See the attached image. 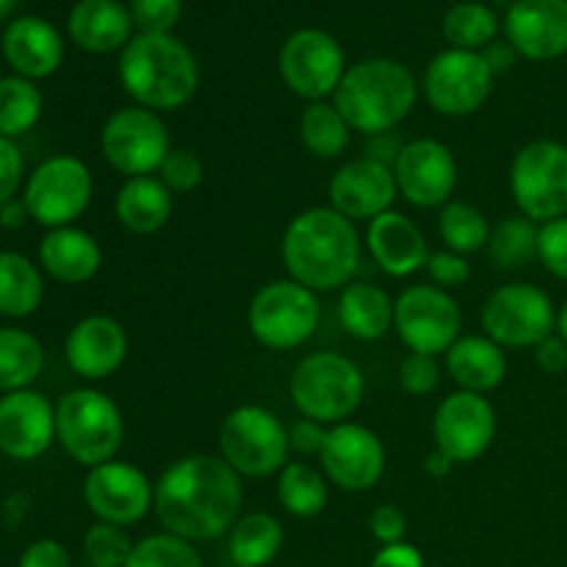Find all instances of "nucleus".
I'll use <instances>...</instances> for the list:
<instances>
[{"label":"nucleus","mask_w":567,"mask_h":567,"mask_svg":"<svg viewBox=\"0 0 567 567\" xmlns=\"http://www.w3.org/2000/svg\"><path fill=\"white\" fill-rule=\"evenodd\" d=\"M349 138H352V127L332 100L305 105L302 116H299V142L313 158H341L349 147Z\"/></svg>","instance_id":"nucleus-34"},{"label":"nucleus","mask_w":567,"mask_h":567,"mask_svg":"<svg viewBox=\"0 0 567 567\" xmlns=\"http://www.w3.org/2000/svg\"><path fill=\"white\" fill-rule=\"evenodd\" d=\"M537 241H540V225L526 216H507L498 221L487 238V255L493 266L502 271L524 269L532 258H537Z\"/></svg>","instance_id":"nucleus-37"},{"label":"nucleus","mask_w":567,"mask_h":567,"mask_svg":"<svg viewBox=\"0 0 567 567\" xmlns=\"http://www.w3.org/2000/svg\"><path fill=\"white\" fill-rule=\"evenodd\" d=\"M288 391L302 419L336 426L358 413L365 396V377L347 354L313 352L291 371Z\"/></svg>","instance_id":"nucleus-6"},{"label":"nucleus","mask_w":567,"mask_h":567,"mask_svg":"<svg viewBox=\"0 0 567 567\" xmlns=\"http://www.w3.org/2000/svg\"><path fill=\"white\" fill-rule=\"evenodd\" d=\"M393 327L410 352L437 358L463 336V308L443 288L410 286L396 297Z\"/></svg>","instance_id":"nucleus-13"},{"label":"nucleus","mask_w":567,"mask_h":567,"mask_svg":"<svg viewBox=\"0 0 567 567\" xmlns=\"http://www.w3.org/2000/svg\"><path fill=\"white\" fill-rule=\"evenodd\" d=\"M399 385L410 396H432L441 388V363H437V358L410 352L399 363Z\"/></svg>","instance_id":"nucleus-44"},{"label":"nucleus","mask_w":567,"mask_h":567,"mask_svg":"<svg viewBox=\"0 0 567 567\" xmlns=\"http://www.w3.org/2000/svg\"><path fill=\"white\" fill-rule=\"evenodd\" d=\"M402 147H404V144L399 142V138H393V131L391 133H380V136H369V144H365V158L380 161V164L391 166V169H393V164H396Z\"/></svg>","instance_id":"nucleus-53"},{"label":"nucleus","mask_w":567,"mask_h":567,"mask_svg":"<svg viewBox=\"0 0 567 567\" xmlns=\"http://www.w3.org/2000/svg\"><path fill=\"white\" fill-rule=\"evenodd\" d=\"M25 219H31V216H28V208L22 199L14 197L11 203L0 205V227L3 230H20L25 225Z\"/></svg>","instance_id":"nucleus-55"},{"label":"nucleus","mask_w":567,"mask_h":567,"mask_svg":"<svg viewBox=\"0 0 567 567\" xmlns=\"http://www.w3.org/2000/svg\"><path fill=\"white\" fill-rule=\"evenodd\" d=\"M288 430L271 410L241 404L230 410L219 426V457L247 480L280 474L291 460Z\"/></svg>","instance_id":"nucleus-7"},{"label":"nucleus","mask_w":567,"mask_h":567,"mask_svg":"<svg viewBox=\"0 0 567 567\" xmlns=\"http://www.w3.org/2000/svg\"><path fill=\"white\" fill-rule=\"evenodd\" d=\"M17 567H72L70 551L61 546L53 537H42V540H33L31 546L22 551Z\"/></svg>","instance_id":"nucleus-49"},{"label":"nucleus","mask_w":567,"mask_h":567,"mask_svg":"<svg viewBox=\"0 0 567 567\" xmlns=\"http://www.w3.org/2000/svg\"><path fill=\"white\" fill-rule=\"evenodd\" d=\"M0 50L14 75L28 78V81L50 78L64 61V39L59 28L33 14L9 22L0 39Z\"/></svg>","instance_id":"nucleus-25"},{"label":"nucleus","mask_w":567,"mask_h":567,"mask_svg":"<svg viewBox=\"0 0 567 567\" xmlns=\"http://www.w3.org/2000/svg\"><path fill=\"white\" fill-rule=\"evenodd\" d=\"M432 441L454 465L476 463L496 441V410L491 399L471 391L449 393L432 419Z\"/></svg>","instance_id":"nucleus-17"},{"label":"nucleus","mask_w":567,"mask_h":567,"mask_svg":"<svg viewBox=\"0 0 567 567\" xmlns=\"http://www.w3.org/2000/svg\"><path fill=\"white\" fill-rule=\"evenodd\" d=\"M127 349V330L114 319V316L94 313L78 321L64 341L66 365L75 371L81 380L100 382L109 380L111 374L125 365Z\"/></svg>","instance_id":"nucleus-21"},{"label":"nucleus","mask_w":567,"mask_h":567,"mask_svg":"<svg viewBox=\"0 0 567 567\" xmlns=\"http://www.w3.org/2000/svg\"><path fill=\"white\" fill-rule=\"evenodd\" d=\"M365 247H369L374 264L388 277H396V280H404V277H413L419 269H426V260L432 255L421 227L410 216L399 214L393 208L369 221Z\"/></svg>","instance_id":"nucleus-24"},{"label":"nucleus","mask_w":567,"mask_h":567,"mask_svg":"<svg viewBox=\"0 0 567 567\" xmlns=\"http://www.w3.org/2000/svg\"><path fill=\"white\" fill-rule=\"evenodd\" d=\"M44 100L37 81L20 75L0 78V136L20 138L33 131L42 116Z\"/></svg>","instance_id":"nucleus-38"},{"label":"nucleus","mask_w":567,"mask_h":567,"mask_svg":"<svg viewBox=\"0 0 567 567\" xmlns=\"http://www.w3.org/2000/svg\"><path fill=\"white\" fill-rule=\"evenodd\" d=\"M42 369V341L20 327H0V393L28 391Z\"/></svg>","instance_id":"nucleus-33"},{"label":"nucleus","mask_w":567,"mask_h":567,"mask_svg":"<svg viewBox=\"0 0 567 567\" xmlns=\"http://www.w3.org/2000/svg\"><path fill=\"white\" fill-rule=\"evenodd\" d=\"M396 302L374 282H349L338 299L341 327L358 341H380L393 330Z\"/></svg>","instance_id":"nucleus-30"},{"label":"nucleus","mask_w":567,"mask_h":567,"mask_svg":"<svg viewBox=\"0 0 567 567\" xmlns=\"http://www.w3.org/2000/svg\"><path fill=\"white\" fill-rule=\"evenodd\" d=\"M327 194H330V208L347 216L349 221H371L391 210L399 188L391 166L363 155V158H354L343 164L341 169H336Z\"/></svg>","instance_id":"nucleus-23"},{"label":"nucleus","mask_w":567,"mask_h":567,"mask_svg":"<svg viewBox=\"0 0 567 567\" xmlns=\"http://www.w3.org/2000/svg\"><path fill=\"white\" fill-rule=\"evenodd\" d=\"M55 443V408L39 391L0 396V454L17 463H33Z\"/></svg>","instance_id":"nucleus-20"},{"label":"nucleus","mask_w":567,"mask_h":567,"mask_svg":"<svg viewBox=\"0 0 567 567\" xmlns=\"http://www.w3.org/2000/svg\"><path fill=\"white\" fill-rule=\"evenodd\" d=\"M321 321L316 291L299 286L291 277L266 282L249 302L247 324L255 341L271 352H288L313 338Z\"/></svg>","instance_id":"nucleus-8"},{"label":"nucleus","mask_w":567,"mask_h":567,"mask_svg":"<svg viewBox=\"0 0 567 567\" xmlns=\"http://www.w3.org/2000/svg\"><path fill=\"white\" fill-rule=\"evenodd\" d=\"M537 258L546 266L548 275H554L557 280H567V216L540 225Z\"/></svg>","instance_id":"nucleus-45"},{"label":"nucleus","mask_w":567,"mask_h":567,"mask_svg":"<svg viewBox=\"0 0 567 567\" xmlns=\"http://www.w3.org/2000/svg\"><path fill=\"white\" fill-rule=\"evenodd\" d=\"M131 20L138 33H172L183 11V0H131Z\"/></svg>","instance_id":"nucleus-43"},{"label":"nucleus","mask_w":567,"mask_h":567,"mask_svg":"<svg viewBox=\"0 0 567 567\" xmlns=\"http://www.w3.org/2000/svg\"><path fill=\"white\" fill-rule=\"evenodd\" d=\"M288 277L310 291H338L352 282L360 264V236L354 221L330 205H316L288 221L280 241Z\"/></svg>","instance_id":"nucleus-2"},{"label":"nucleus","mask_w":567,"mask_h":567,"mask_svg":"<svg viewBox=\"0 0 567 567\" xmlns=\"http://www.w3.org/2000/svg\"><path fill=\"white\" fill-rule=\"evenodd\" d=\"M158 177L164 181V186L172 194H192L194 188H199L205 177V166L199 161V155L188 147H172V153L166 155L164 164H161Z\"/></svg>","instance_id":"nucleus-42"},{"label":"nucleus","mask_w":567,"mask_h":567,"mask_svg":"<svg viewBox=\"0 0 567 567\" xmlns=\"http://www.w3.org/2000/svg\"><path fill=\"white\" fill-rule=\"evenodd\" d=\"M482 330L502 349H535L557 332V305L532 282H507L482 305Z\"/></svg>","instance_id":"nucleus-10"},{"label":"nucleus","mask_w":567,"mask_h":567,"mask_svg":"<svg viewBox=\"0 0 567 567\" xmlns=\"http://www.w3.org/2000/svg\"><path fill=\"white\" fill-rule=\"evenodd\" d=\"M100 153L111 169L127 177L155 175L172 153V136L166 122L142 105L116 109L100 131Z\"/></svg>","instance_id":"nucleus-12"},{"label":"nucleus","mask_w":567,"mask_h":567,"mask_svg":"<svg viewBox=\"0 0 567 567\" xmlns=\"http://www.w3.org/2000/svg\"><path fill=\"white\" fill-rule=\"evenodd\" d=\"M491 221L482 214L476 205L463 203V199H452L441 208V219H437V233H441L446 249L457 255H474L487 247L491 238Z\"/></svg>","instance_id":"nucleus-39"},{"label":"nucleus","mask_w":567,"mask_h":567,"mask_svg":"<svg viewBox=\"0 0 567 567\" xmlns=\"http://www.w3.org/2000/svg\"><path fill=\"white\" fill-rule=\"evenodd\" d=\"M557 336L567 343V299L563 302V308H557Z\"/></svg>","instance_id":"nucleus-57"},{"label":"nucleus","mask_w":567,"mask_h":567,"mask_svg":"<svg viewBox=\"0 0 567 567\" xmlns=\"http://www.w3.org/2000/svg\"><path fill=\"white\" fill-rule=\"evenodd\" d=\"M55 441L83 468L116 460L125 441V419L109 393L75 388L55 404Z\"/></svg>","instance_id":"nucleus-5"},{"label":"nucleus","mask_w":567,"mask_h":567,"mask_svg":"<svg viewBox=\"0 0 567 567\" xmlns=\"http://www.w3.org/2000/svg\"><path fill=\"white\" fill-rule=\"evenodd\" d=\"M86 567H92V565H86Z\"/></svg>","instance_id":"nucleus-59"},{"label":"nucleus","mask_w":567,"mask_h":567,"mask_svg":"<svg viewBox=\"0 0 567 567\" xmlns=\"http://www.w3.org/2000/svg\"><path fill=\"white\" fill-rule=\"evenodd\" d=\"M369 567H426L424 554L410 543H393V546H382L374 554Z\"/></svg>","instance_id":"nucleus-52"},{"label":"nucleus","mask_w":567,"mask_h":567,"mask_svg":"<svg viewBox=\"0 0 567 567\" xmlns=\"http://www.w3.org/2000/svg\"><path fill=\"white\" fill-rule=\"evenodd\" d=\"M419 81L396 59H363L347 70L338 83L332 103L349 127L369 136L391 133L415 109Z\"/></svg>","instance_id":"nucleus-4"},{"label":"nucleus","mask_w":567,"mask_h":567,"mask_svg":"<svg viewBox=\"0 0 567 567\" xmlns=\"http://www.w3.org/2000/svg\"><path fill=\"white\" fill-rule=\"evenodd\" d=\"M114 214L122 230L133 236H153L169 225L175 214V194L155 175L127 177L116 192Z\"/></svg>","instance_id":"nucleus-28"},{"label":"nucleus","mask_w":567,"mask_h":567,"mask_svg":"<svg viewBox=\"0 0 567 567\" xmlns=\"http://www.w3.org/2000/svg\"><path fill=\"white\" fill-rule=\"evenodd\" d=\"M286 543V529L269 513H247L227 535V551L236 567H266L277 559Z\"/></svg>","instance_id":"nucleus-31"},{"label":"nucleus","mask_w":567,"mask_h":567,"mask_svg":"<svg viewBox=\"0 0 567 567\" xmlns=\"http://www.w3.org/2000/svg\"><path fill=\"white\" fill-rule=\"evenodd\" d=\"M507 352L487 336H460L446 352V371L460 391L491 393L507 380Z\"/></svg>","instance_id":"nucleus-29"},{"label":"nucleus","mask_w":567,"mask_h":567,"mask_svg":"<svg viewBox=\"0 0 567 567\" xmlns=\"http://www.w3.org/2000/svg\"><path fill=\"white\" fill-rule=\"evenodd\" d=\"M369 529L380 546L404 543V535H408V515H404L396 504H380V507L371 513Z\"/></svg>","instance_id":"nucleus-48"},{"label":"nucleus","mask_w":567,"mask_h":567,"mask_svg":"<svg viewBox=\"0 0 567 567\" xmlns=\"http://www.w3.org/2000/svg\"><path fill=\"white\" fill-rule=\"evenodd\" d=\"M39 266L44 275L64 286H83L94 280L103 266V247L92 233L81 227H55L39 241Z\"/></svg>","instance_id":"nucleus-26"},{"label":"nucleus","mask_w":567,"mask_h":567,"mask_svg":"<svg viewBox=\"0 0 567 567\" xmlns=\"http://www.w3.org/2000/svg\"><path fill=\"white\" fill-rule=\"evenodd\" d=\"M241 476L216 454L175 460L155 482V515L169 535L208 543L230 535L241 518Z\"/></svg>","instance_id":"nucleus-1"},{"label":"nucleus","mask_w":567,"mask_h":567,"mask_svg":"<svg viewBox=\"0 0 567 567\" xmlns=\"http://www.w3.org/2000/svg\"><path fill=\"white\" fill-rule=\"evenodd\" d=\"M396 188L415 208H443L452 203L460 183V166L452 147L437 138H413L393 164Z\"/></svg>","instance_id":"nucleus-19"},{"label":"nucleus","mask_w":567,"mask_h":567,"mask_svg":"<svg viewBox=\"0 0 567 567\" xmlns=\"http://www.w3.org/2000/svg\"><path fill=\"white\" fill-rule=\"evenodd\" d=\"M94 181L89 166L75 155H50L28 175L22 203L28 216L48 230L70 227L92 205Z\"/></svg>","instance_id":"nucleus-11"},{"label":"nucleus","mask_w":567,"mask_h":567,"mask_svg":"<svg viewBox=\"0 0 567 567\" xmlns=\"http://www.w3.org/2000/svg\"><path fill=\"white\" fill-rule=\"evenodd\" d=\"M327 426L319 424V421L313 419H299L297 424L288 430V443H291V452L302 454V457H310V454H316L319 457L321 449H324V441H327Z\"/></svg>","instance_id":"nucleus-50"},{"label":"nucleus","mask_w":567,"mask_h":567,"mask_svg":"<svg viewBox=\"0 0 567 567\" xmlns=\"http://www.w3.org/2000/svg\"><path fill=\"white\" fill-rule=\"evenodd\" d=\"M125 567H205L203 557L194 548V543L183 540V537L169 535V532H158V535H147L133 546L131 559Z\"/></svg>","instance_id":"nucleus-40"},{"label":"nucleus","mask_w":567,"mask_h":567,"mask_svg":"<svg viewBox=\"0 0 567 567\" xmlns=\"http://www.w3.org/2000/svg\"><path fill=\"white\" fill-rule=\"evenodd\" d=\"M17 3H20V0H0V20H3V17H9L11 11L17 9Z\"/></svg>","instance_id":"nucleus-58"},{"label":"nucleus","mask_w":567,"mask_h":567,"mask_svg":"<svg viewBox=\"0 0 567 567\" xmlns=\"http://www.w3.org/2000/svg\"><path fill=\"white\" fill-rule=\"evenodd\" d=\"M277 502L293 518H316L330 502V480L310 463H288L277 474Z\"/></svg>","instance_id":"nucleus-35"},{"label":"nucleus","mask_w":567,"mask_h":567,"mask_svg":"<svg viewBox=\"0 0 567 567\" xmlns=\"http://www.w3.org/2000/svg\"><path fill=\"white\" fill-rule=\"evenodd\" d=\"M319 463L330 485L347 493H365L385 476V446L374 430L343 421L327 432Z\"/></svg>","instance_id":"nucleus-18"},{"label":"nucleus","mask_w":567,"mask_h":567,"mask_svg":"<svg viewBox=\"0 0 567 567\" xmlns=\"http://www.w3.org/2000/svg\"><path fill=\"white\" fill-rule=\"evenodd\" d=\"M482 55H485V61H487V66L493 70V75H502V72L513 70L515 61H518V53H515V48L507 42V39H504V42L487 44V48L482 50Z\"/></svg>","instance_id":"nucleus-54"},{"label":"nucleus","mask_w":567,"mask_h":567,"mask_svg":"<svg viewBox=\"0 0 567 567\" xmlns=\"http://www.w3.org/2000/svg\"><path fill=\"white\" fill-rule=\"evenodd\" d=\"M280 78L305 103H319L336 94L338 83L347 75V59L336 37L321 28H299L282 42Z\"/></svg>","instance_id":"nucleus-14"},{"label":"nucleus","mask_w":567,"mask_h":567,"mask_svg":"<svg viewBox=\"0 0 567 567\" xmlns=\"http://www.w3.org/2000/svg\"><path fill=\"white\" fill-rule=\"evenodd\" d=\"M83 502L97 520L127 529L147 518L155 504V485L138 465L111 460L89 468L83 480Z\"/></svg>","instance_id":"nucleus-16"},{"label":"nucleus","mask_w":567,"mask_h":567,"mask_svg":"<svg viewBox=\"0 0 567 567\" xmlns=\"http://www.w3.org/2000/svg\"><path fill=\"white\" fill-rule=\"evenodd\" d=\"M120 83L142 109L177 111L199 89L197 55L172 33H136L120 55Z\"/></svg>","instance_id":"nucleus-3"},{"label":"nucleus","mask_w":567,"mask_h":567,"mask_svg":"<svg viewBox=\"0 0 567 567\" xmlns=\"http://www.w3.org/2000/svg\"><path fill=\"white\" fill-rule=\"evenodd\" d=\"M133 546L136 543L131 540V535L122 526L97 520L83 537V557H86V565L92 567H125Z\"/></svg>","instance_id":"nucleus-41"},{"label":"nucleus","mask_w":567,"mask_h":567,"mask_svg":"<svg viewBox=\"0 0 567 567\" xmlns=\"http://www.w3.org/2000/svg\"><path fill=\"white\" fill-rule=\"evenodd\" d=\"M426 271H430L432 286L449 291V288H460L468 282L471 264L465 255L452 252V249H441V252L430 255V260H426Z\"/></svg>","instance_id":"nucleus-46"},{"label":"nucleus","mask_w":567,"mask_h":567,"mask_svg":"<svg viewBox=\"0 0 567 567\" xmlns=\"http://www.w3.org/2000/svg\"><path fill=\"white\" fill-rule=\"evenodd\" d=\"M22 175H25V161H22L20 147H17L14 138L0 136V205L17 197Z\"/></svg>","instance_id":"nucleus-47"},{"label":"nucleus","mask_w":567,"mask_h":567,"mask_svg":"<svg viewBox=\"0 0 567 567\" xmlns=\"http://www.w3.org/2000/svg\"><path fill=\"white\" fill-rule=\"evenodd\" d=\"M504 33L520 59L554 61L567 53V0H515Z\"/></svg>","instance_id":"nucleus-22"},{"label":"nucleus","mask_w":567,"mask_h":567,"mask_svg":"<svg viewBox=\"0 0 567 567\" xmlns=\"http://www.w3.org/2000/svg\"><path fill=\"white\" fill-rule=\"evenodd\" d=\"M452 468H454V460L449 457V454H443L441 449H432V452L426 454L424 471L432 476V480H441V476H446Z\"/></svg>","instance_id":"nucleus-56"},{"label":"nucleus","mask_w":567,"mask_h":567,"mask_svg":"<svg viewBox=\"0 0 567 567\" xmlns=\"http://www.w3.org/2000/svg\"><path fill=\"white\" fill-rule=\"evenodd\" d=\"M493 70L485 55L471 50H443L424 70V97L443 116H471L493 92Z\"/></svg>","instance_id":"nucleus-15"},{"label":"nucleus","mask_w":567,"mask_h":567,"mask_svg":"<svg viewBox=\"0 0 567 567\" xmlns=\"http://www.w3.org/2000/svg\"><path fill=\"white\" fill-rule=\"evenodd\" d=\"M498 37V17L491 6L476 3H457L446 11L443 17V39L449 48L454 50H471V53H482L487 44L496 42Z\"/></svg>","instance_id":"nucleus-36"},{"label":"nucleus","mask_w":567,"mask_h":567,"mask_svg":"<svg viewBox=\"0 0 567 567\" xmlns=\"http://www.w3.org/2000/svg\"><path fill=\"white\" fill-rule=\"evenodd\" d=\"M44 299V280L39 266L20 252H0V316L28 319Z\"/></svg>","instance_id":"nucleus-32"},{"label":"nucleus","mask_w":567,"mask_h":567,"mask_svg":"<svg viewBox=\"0 0 567 567\" xmlns=\"http://www.w3.org/2000/svg\"><path fill=\"white\" fill-rule=\"evenodd\" d=\"M509 192L520 216L546 225L567 216V144L535 138L515 153Z\"/></svg>","instance_id":"nucleus-9"},{"label":"nucleus","mask_w":567,"mask_h":567,"mask_svg":"<svg viewBox=\"0 0 567 567\" xmlns=\"http://www.w3.org/2000/svg\"><path fill=\"white\" fill-rule=\"evenodd\" d=\"M535 363L540 365V371H546V374H551V377L565 374L567 371V343L557 336V332H554V336H548L543 343H537Z\"/></svg>","instance_id":"nucleus-51"},{"label":"nucleus","mask_w":567,"mask_h":567,"mask_svg":"<svg viewBox=\"0 0 567 567\" xmlns=\"http://www.w3.org/2000/svg\"><path fill=\"white\" fill-rule=\"evenodd\" d=\"M131 9L120 0H78L66 20L70 39L94 55L125 50L131 42Z\"/></svg>","instance_id":"nucleus-27"}]
</instances>
